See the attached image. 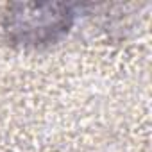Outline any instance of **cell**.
Returning <instances> with one entry per match:
<instances>
[{"instance_id":"1","label":"cell","mask_w":152,"mask_h":152,"mask_svg":"<svg viewBox=\"0 0 152 152\" xmlns=\"http://www.w3.org/2000/svg\"><path fill=\"white\" fill-rule=\"evenodd\" d=\"M7 15L9 34L23 45H45L56 41L72 25L73 13L64 4H18Z\"/></svg>"}]
</instances>
